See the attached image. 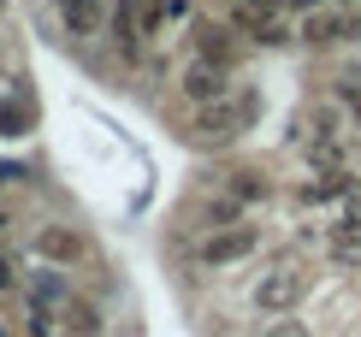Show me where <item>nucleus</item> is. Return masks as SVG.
<instances>
[{"label":"nucleus","mask_w":361,"mask_h":337,"mask_svg":"<svg viewBox=\"0 0 361 337\" xmlns=\"http://www.w3.org/2000/svg\"><path fill=\"white\" fill-rule=\"evenodd\" d=\"M302 296H308V272L296 266V260H273V266L249 284V308H255V314H273V319L290 314Z\"/></svg>","instance_id":"nucleus-1"},{"label":"nucleus","mask_w":361,"mask_h":337,"mask_svg":"<svg viewBox=\"0 0 361 337\" xmlns=\"http://www.w3.org/2000/svg\"><path fill=\"white\" fill-rule=\"evenodd\" d=\"M178 95H184V101H195V106H207V101H225V95H231V71L195 54L190 66L178 71Z\"/></svg>","instance_id":"nucleus-2"},{"label":"nucleus","mask_w":361,"mask_h":337,"mask_svg":"<svg viewBox=\"0 0 361 337\" xmlns=\"http://www.w3.org/2000/svg\"><path fill=\"white\" fill-rule=\"evenodd\" d=\"M255 243H261V231H255V225H231V231L219 225L214 237H202V249H195V260H202V266H231V260L255 255Z\"/></svg>","instance_id":"nucleus-3"},{"label":"nucleus","mask_w":361,"mask_h":337,"mask_svg":"<svg viewBox=\"0 0 361 337\" xmlns=\"http://www.w3.org/2000/svg\"><path fill=\"white\" fill-rule=\"evenodd\" d=\"M249 113H255V101H249V95L237 101V106H225V101H207L202 113H195V125H190V130L202 136V142H231V136L243 130V118H249Z\"/></svg>","instance_id":"nucleus-4"},{"label":"nucleus","mask_w":361,"mask_h":337,"mask_svg":"<svg viewBox=\"0 0 361 337\" xmlns=\"http://www.w3.org/2000/svg\"><path fill=\"white\" fill-rule=\"evenodd\" d=\"M326 255L338 260V266H355L361 260V202L350 195V207H343V219L326 231Z\"/></svg>","instance_id":"nucleus-5"},{"label":"nucleus","mask_w":361,"mask_h":337,"mask_svg":"<svg viewBox=\"0 0 361 337\" xmlns=\"http://www.w3.org/2000/svg\"><path fill=\"white\" fill-rule=\"evenodd\" d=\"M36 255L54 260V266H78L83 260V237L71 231V225H42L36 231Z\"/></svg>","instance_id":"nucleus-6"},{"label":"nucleus","mask_w":361,"mask_h":337,"mask_svg":"<svg viewBox=\"0 0 361 337\" xmlns=\"http://www.w3.org/2000/svg\"><path fill=\"white\" fill-rule=\"evenodd\" d=\"M195 54L214 59V66H225V71L237 66V42H231V30H225V24H195Z\"/></svg>","instance_id":"nucleus-7"},{"label":"nucleus","mask_w":361,"mask_h":337,"mask_svg":"<svg viewBox=\"0 0 361 337\" xmlns=\"http://www.w3.org/2000/svg\"><path fill=\"white\" fill-rule=\"evenodd\" d=\"M59 18L71 36H95L101 30V0H59Z\"/></svg>","instance_id":"nucleus-8"},{"label":"nucleus","mask_w":361,"mask_h":337,"mask_svg":"<svg viewBox=\"0 0 361 337\" xmlns=\"http://www.w3.org/2000/svg\"><path fill=\"white\" fill-rule=\"evenodd\" d=\"M267 195V183L255 178V172H243V178H231V202H261Z\"/></svg>","instance_id":"nucleus-9"},{"label":"nucleus","mask_w":361,"mask_h":337,"mask_svg":"<svg viewBox=\"0 0 361 337\" xmlns=\"http://www.w3.org/2000/svg\"><path fill=\"white\" fill-rule=\"evenodd\" d=\"M261 337H308V326H302V319H284V314H279V319H273V326H267Z\"/></svg>","instance_id":"nucleus-10"},{"label":"nucleus","mask_w":361,"mask_h":337,"mask_svg":"<svg viewBox=\"0 0 361 337\" xmlns=\"http://www.w3.org/2000/svg\"><path fill=\"white\" fill-rule=\"evenodd\" d=\"M18 125H24V118H18V106H6V101H0V130H6V136H18Z\"/></svg>","instance_id":"nucleus-11"},{"label":"nucleus","mask_w":361,"mask_h":337,"mask_svg":"<svg viewBox=\"0 0 361 337\" xmlns=\"http://www.w3.org/2000/svg\"><path fill=\"white\" fill-rule=\"evenodd\" d=\"M12 284H18V266H12V255H0V296H6Z\"/></svg>","instance_id":"nucleus-12"},{"label":"nucleus","mask_w":361,"mask_h":337,"mask_svg":"<svg viewBox=\"0 0 361 337\" xmlns=\"http://www.w3.org/2000/svg\"><path fill=\"white\" fill-rule=\"evenodd\" d=\"M249 6H255V12H284L290 0H249Z\"/></svg>","instance_id":"nucleus-13"},{"label":"nucleus","mask_w":361,"mask_h":337,"mask_svg":"<svg viewBox=\"0 0 361 337\" xmlns=\"http://www.w3.org/2000/svg\"><path fill=\"white\" fill-rule=\"evenodd\" d=\"M166 18H190V0H166Z\"/></svg>","instance_id":"nucleus-14"},{"label":"nucleus","mask_w":361,"mask_h":337,"mask_svg":"<svg viewBox=\"0 0 361 337\" xmlns=\"http://www.w3.org/2000/svg\"><path fill=\"white\" fill-rule=\"evenodd\" d=\"M343 106H350V113L361 118V89H343Z\"/></svg>","instance_id":"nucleus-15"},{"label":"nucleus","mask_w":361,"mask_h":337,"mask_svg":"<svg viewBox=\"0 0 361 337\" xmlns=\"http://www.w3.org/2000/svg\"><path fill=\"white\" fill-rule=\"evenodd\" d=\"M290 6H302V12H320V6H332V0H290Z\"/></svg>","instance_id":"nucleus-16"},{"label":"nucleus","mask_w":361,"mask_h":337,"mask_svg":"<svg viewBox=\"0 0 361 337\" xmlns=\"http://www.w3.org/2000/svg\"><path fill=\"white\" fill-rule=\"evenodd\" d=\"M332 6H361V0H332Z\"/></svg>","instance_id":"nucleus-17"},{"label":"nucleus","mask_w":361,"mask_h":337,"mask_svg":"<svg viewBox=\"0 0 361 337\" xmlns=\"http://www.w3.org/2000/svg\"><path fill=\"white\" fill-rule=\"evenodd\" d=\"M0 231H6V213H0Z\"/></svg>","instance_id":"nucleus-18"}]
</instances>
